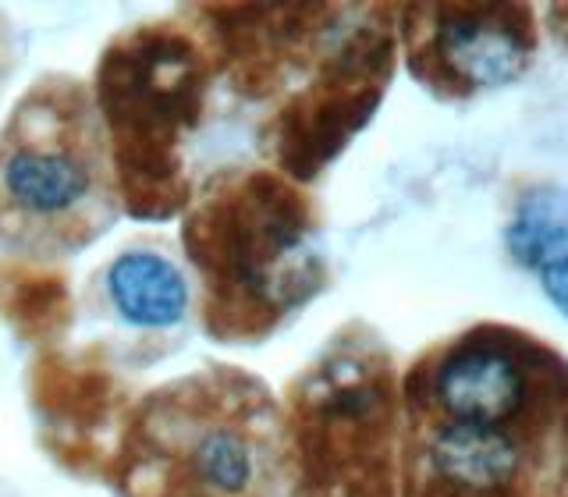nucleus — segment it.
Masks as SVG:
<instances>
[{
	"label": "nucleus",
	"mask_w": 568,
	"mask_h": 497,
	"mask_svg": "<svg viewBox=\"0 0 568 497\" xmlns=\"http://www.w3.org/2000/svg\"><path fill=\"white\" fill-rule=\"evenodd\" d=\"M182 256L200 331L217 345L271 342L327 288L313 195L266 164H231L195 182Z\"/></svg>",
	"instance_id": "nucleus-1"
},
{
	"label": "nucleus",
	"mask_w": 568,
	"mask_h": 497,
	"mask_svg": "<svg viewBox=\"0 0 568 497\" xmlns=\"http://www.w3.org/2000/svg\"><path fill=\"white\" fill-rule=\"evenodd\" d=\"M100 479L118 497H284L281 402L231 363L156 384L124 413Z\"/></svg>",
	"instance_id": "nucleus-2"
},
{
	"label": "nucleus",
	"mask_w": 568,
	"mask_h": 497,
	"mask_svg": "<svg viewBox=\"0 0 568 497\" xmlns=\"http://www.w3.org/2000/svg\"><path fill=\"white\" fill-rule=\"evenodd\" d=\"M121 217L93 89L47 71L0 124V266L53 271Z\"/></svg>",
	"instance_id": "nucleus-3"
},
{
	"label": "nucleus",
	"mask_w": 568,
	"mask_h": 497,
	"mask_svg": "<svg viewBox=\"0 0 568 497\" xmlns=\"http://www.w3.org/2000/svg\"><path fill=\"white\" fill-rule=\"evenodd\" d=\"M213 85L210 53L178 11L103 43L89 89L111 142L124 217L164 224L185 213L195 192L189 150L206 124Z\"/></svg>",
	"instance_id": "nucleus-4"
},
{
	"label": "nucleus",
	"mask_w": 568,
	"mask_h": 497,
	"mask_svg": "<svg viewBox=\"0 0 568 497\" xmlns=\"http://www.w3.org/2000/svg\"><path fill=\"white\" fill-rule=\"evenodd\" d=\"M277 402L284 497H398L402 384L377 334L342 327Z\"/></svg>",
	"instance_id": "nucleus-5"
},
{
	"label": "nucleus",
	"mask_w": 568,
	"mask_h": 497,
	"mask_svg": "<svg viewBox=\"0 0 568 497\" xmlns=\"http://www.w3.org/2000/svg\"><path fill=\"white\" fill-rule=\"evenodd\" d=\"M395 11L345 8L292 85L256 121L266 168L313 185L373 118L395 68Z\"/></svg>",
	"instance_id": "nucleus-6"
},
{
	"label": "nucleus",
	"mask_w": 568,
	"mask_h": 497,
	"mask_svg": "<svg viewBox=\"0 0 568 497\" xmlns=\"http://www.w3.org/2000/svg\"><path fill=\"white\" fill-rule=\"evenodd\" d=\"M537 405V352L473 331L426 352L402 381V419L508 430Z\"/></svg>",
	"instance_id": "nucleus-7"
},
{
	"label": "nucleus",
	"mask_w": 568,
	"mask_h": 497,
	"mask_svg": "<svg viewBox=\"0 0 568 497\" xmlns=\"http://www.w3.org/2000/svg\"><path fill=\"white\" fill-rule=\"evenodd\" d=\"M213 75L248 106H271L327 40L342 4H182Z\"/></svg>",
	"instance_id": "nucleus-8"
},
{
	"label": "nucleus",
	"mask_w": 568,
	"mask_h": 497,
	"mask_svg": "<svg viewBox=\"0 0 568 497\" xmlns=\"http://www.w3.org/2000/svg\"><path fill=\"white\" fill-rule=\"evenodd\" d=\"M395 14L408 71L437 97L508 85L529 64L532 36L523 8L413 4Z\"/></svg>",
	"instance_id": "nucleus-9"
},
{
	"label": "nucleus",
	"mask_w": 568,
	"mask_h": 497,
	"mask_svg": "<svg viewBox=\"0 0 568 497\" xmlns=\"http://www.w3.org/2000/svg\"><path fill=\"white\" fill-rule=\"evenodd\" d=\"M29 390L40 423L47 426V448L53 458L71 455V473L100 479L124 413L135 402L124 398V384L118 381V369L106 366V352H47L32 366Z\"/></svg>",
	"instance_id": "nucleus-10"
},
{
	"label": "nucleus",
	"mask_w": 568,
	"mask_h": 497,
	"mask_svg": "<svg viewBox=\"0 0 568 497\" xmlns=\"http://www.w3.org/2000/svg\"><path fill=\"white\" fill-rule=\"evenodd\" d=\"M195 292L185 266L168 248V242L139 239L106 260L85 281L82 306L97 320L118 324L139 337L142 366L178 345V331L192 316Z\"/></svg>",
	"instance_id": "nucleus-11"
},
{
	"label": "nucleus",
	"mask_w": 568,
	"mask_h": 497,
	"mask_svg": "<svg viewBox=\"0 0 568 497\" xmlns=\"http://www.w3.org/2000/svg\"><path fill=\"white\" fill-rule=\"evenodd\" d=\"M523 466L508 430L402 419L398 497H519Z\"/></svg>",
	"instance_id": "nucleus-12"
},
{
	"label": "nucleus",
	"mask_w": 568,
	"mask_h": 497,
	"mask_svg": "<svg viewBox=\"0 0 568 497\" xmlns=\"http://www.w3.org/2000/svg\"><path fill=\"white\" fill-rule=\"evenodd\" d=\"M508 248L523 266H547L568 260V192L540 189L515 206L508 224Z\"/></svg>",
	"instance_id": "nucleus-13"
},
{
	"label": "nucleus",
	"mask_w": 568,
	"mask_h": 497,
	"mask_svg": "<svg viewBox=\"0 0 568 497\" xmlns=\"http://www.w3.org/2000/svg\"><path fill=\"white\" fill-rule=\"evenodd\" d=\"M26 58V43H22V32H18L14 18L0 8V100H4L11 79L18 75Z\"/></svg>",
	"instance_id": "nucleus-14"
},
{
	"label": "nucleus",
	"mask_w": 568,
	"mask_h": 497,
	"mask_svg": "<svg viewBox=\"0 0 568 497\" xmlns=\"http://www.w3.org/2000/svg\"><path fill=\"white\" fill-rule=\"evenodd\" d=\"M540 284H544L547 298L555 302V306L561 310V316L568 320V260L540 271Z\"/></svg>",
	"instance_id": "nucleus-15"
}]
</instances>
